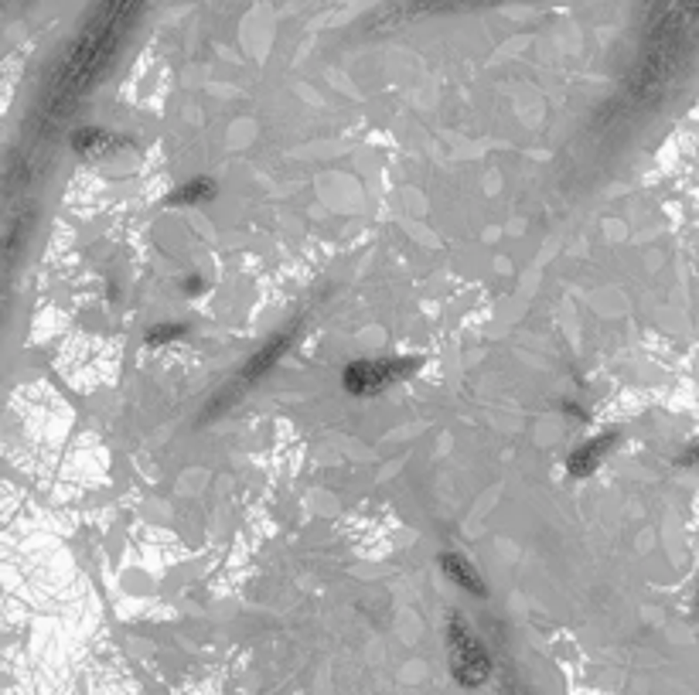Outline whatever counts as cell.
Segmentation results:
<instances>
[{
    "label": "cell",
    "instance_id": "6da1fadb",
    "mask_svg": "<svg viewBox=\"0 0 699 695\" xmlns=\"http://www.w3.org/2000/svg\"><path fill=\"white\" fill-rule=\"evenodd\" d=\"M447 651H451V672L461 685L474 689V685L488 682V675H492V658H488L485 644L474 637V631L461 620V617H454L451 627H447Z\"/></svg>",
    "mask_w": 699,
    "mask_h": 695
},
{
    "label": "cell",
    "instance_id": "7a4b0ae2",
    "mask_svg": "<svg viewBox=\"0 0 699 695\" xmlns=\"http://www.w3.org/2000/svg\"><path fill=\"white\" fill-rule=\"evenodd\" d=\"M416 368H420V358H362L345 368V388L351 395H375L410 379Z\"/></svg>",
    "mask_w": 699,
    "mask_h": 695
},
{
    "label": "cell",
    "instance_id": "3957f363",
    "mask_svg": "<svg viewBox=\"0 0 699 695\" xmlns=\"http://www.w3.org/2000/svg\"><path fill=\"white\" fill-rule=\"evenodd\" d=\"M617 443V433H604V436H594V440H587L583 447H576L570 453V460H566V470L574 474V477H587L591 470H597V464L607 457V450Z\"/></svg>",
    "mask_w": 699,
    "mask_h": 695
},
{
    "label": "cell",
    "instance_id": "277c9868",
    "mask_svg": "<svg viewBox=\"0 0 699 695\" xmlns=\"http://www.w3.org/2000/svg\"><path fill=\"white\" fill-rule=\"evenodd\" d=\"M440 570L447 572L451 576L454 583L461 587V590H468V593H474V596H485V579H481V572L474 570L471 563L461 555V552H444L440 555Z\"/></svg>",
    "mask_w": 699,
    "mask_h": 695
},
{
    "label": "cell",
    "instance_id": "5b68a950",
    "mask_svg": "<svg viewBox=\"0 0 699 695\" xmlns=\"http://www.w3.org/2000/svg\"><path fill=\"white\" fill-rule=\"evenodd\" d=\"M208 198H215V181H208V178H195V181H185L171 198L167 204H202Z\"/></svg>",
    "mask_w": 699,
    "mask_h": 695
},
{
    "label": "cell",
    "instance_id": "8992f818",
    "mask_svg": "<svg viewBox=\"0 0 699 695\" xmlns=\"http://www.w3.org/2000/svg\"><path fill=\"white\" fill-rule=\"evenodd\" d=\"M287 341H290V331H284V334H277L269 345H263V351L249 362V375H256V371H263L267 365H273V362L284 355V345H287Z\"/></svg>",
    "mask_w": 699,
    "mask_h": 695
},
{
    "label": "cell",
    "instance_id": "52a82bcc",
    "mask_svg": "<svg viewBox=\"0 0 699 695\" xmlns=\"http://www.w3.org/2000/svg\"><path fill=\"white\" fill-rule=\"evenodd\" d=\"M120 147H126V140L109 137V133H100V130H92L89 140H83V150H89L92 157H106V154H113V150H120Z\"/></svg>",
    "mask_w": 699,
    "mask_h": 695
},
{
    "label": "cell",
    "instance_id": "ba28073f",
    "mask_svg": "<svg viewBox=\"0 0 699 695\" xmlns=\"http://www.w3.org/2000/svg\"><path fill=\"white\" fill-rule=\"evenodd\" d=\"M185 334V324H161V327H154L150 334H147V345L150 348H165V345H171L174 338H181Z\"/></svg>",
    "mask_w": 699,
    "mask_h": 695
},
{
    "label": "cell",
    "instance_id": "9c48e42d",
    "mask_svg": "<svg viewBox=\"0 0 699 695\" xmlns=\"http://www.w3.org/2000/svg\"><path fill=\"white\" fill-rule=\"evenodd\" d=\"M185 290L191 297H198V293L205 290V280H202V276H191V280H185Z\"/></svg>",
    "mask_w": 699,
    "mask_h": 695
}]
</instances>
